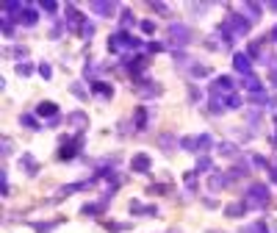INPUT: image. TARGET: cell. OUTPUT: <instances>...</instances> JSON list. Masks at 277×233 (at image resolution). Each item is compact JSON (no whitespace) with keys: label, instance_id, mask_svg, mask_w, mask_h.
Segmentation results:
<instances>
[{"label":"cell","instance_id":"15","mask_svg":"<svg viewBox=\"0 0 277 233\" xmlns=\"http://www.w3.org/2000/svg\"><path fill=\"white\" fill-rule=\"evenodd\" d=\"M89 9L95 11V14H100V17H111L114 11H117V3H108V0H95Z\"/></svg>","mask_w":277,"mask_h":233},{"label":"cell","instance_id":"32","mask_svg":"<svg viewBox=\"0 0 277 233\" xmlns=\"http://www.w3.org/2000/svg\"><path fill=\"white\" fill-rule=\"evenodd\" d=\"M263 39H258V42H250V53H247V56H250V59H260V56H263Z\"/></svg>","mask_w":277,"mask_h":233},{"label":"cell","instance_id":"37","mask_svg":"<svg viewBox=\"0 0 277 233\" xmlns=\"http://www.w3.org/2000/svg\"><path fill=\"white\" fill-rule=\"evenodd\" d=\"M211 75V67H205V64H202V67H191V78H208Z\"/></svg>","mask_w":277,"mask_h":233},{"label":"cell","instance_id":"13","mask_svg":"<svg viewBox=\"0 0 277 233\" xmlns=\"http://www.w3.org/2000/svg\"><path fill=\"white\" fill-rule=\"evenodd\" d=\"M233 67L241 72V75H252V59L247 53H236L233 56Z\"/></svg>","mask_w":277,"mask_h":233},{"label":"cell","instance_id":"26","mask_svg":"<svg viewBox=\"0 0 277 233\" xmlns=\"http://www.w3.org/2000/svg\"><path fill=\"white\" fill-rule=\"evenodd\" d=\"M219 153L225 155V158H238V145H233V142H219Z\"/></svg>","mask_w":277,"mask_h":233},{"label":"cell","instance_id":"12","mask_svg":"<svg viewBox=\"0 0 277 233\" xmlns=\"http://www.w3.org/2000/svg\"><path fill=\"white\" fill-rule=\"evenodd\" d=\"M230 181H233V178H230L227 172H214L211 178H208V186H211V191H219V189H227Z\"/></svg>","mask_w":277,"mask_h":233},{"label":"cell","instance_id":"56","mask_svg":"<svg viewBox=\"0 0 277 233\" xmlns=\"http://www.w3.org/2000/svg\"><path fill=\"white\" fill-rule=\"evenodd\" d=\"M269 9H272V11H277V0H275V3H269Z\"/></svg>","mask_w":277,"mask_h":233},{"label":"cell","instance_id":"29","mask_svg":"<svg viewBox=\"0 0 277 233\" xmlns=\"http://www.w3.org/2000/svg\"><path fill=\"white\" fill-rule=\"evenodd\" d=\"M241 233H266V222L263 219H258V222L247 225V228H241Z\"/></svg>","mask_w":277,"mask_h":233},{"label":"cell","instance_id":"31","mask_svg":"<svg viewBox=\"0 0 277 233\" xmlns=\"http://www.w3.org/2000/svg\"><path fill=\"white\" fill-rule=\"evenodd\" d=\"M20 122H22L25 128H31V130H39V120H36L34 114H22V117H20Z\"/></svg>","mask_w":277,"mask_h":233},{"label":"cell","instance_id":"44","mask_svg":"<svg viewBox=\"0 0 277 233\" xmlns=\"http://www.w3.org/2000/svg\"><path fill=\"white\" fill-rule=\"evenodd\" d=\"M105 228H108V231H117V233H119V231H128L130 225H128V222H105Z\"/></svg>","mask_w":277,"mask_h":233},{"label":"cell","instance_id":"39","mask_svg":"<svg viewBox=\"0 0 277 233\" xmlns=\"http://www.w3.org/2000/svg\"><path fill=\"white\" fill-rule=\"evenodd\" d=\"M119 22H122V28H130L133 22H136V17H133V11H122Z\"/></svg>","mask_w":277,"mask_h":233},{"label":"cell","instance_id":"17","mask_svg":"<svg viewBox=\"0 0 277 233\" xmlns=\"http://www.w3.org/2000/svg\"><path fill=\"white\" fill-rule=\"evenodd\" d=\"M67 122H69V125H75V128H78L80 133H83V130L89 128V117H86V114H83V111H75V114H69V117H67Z\"/></svg>","mask_w":277,"mask_h":233},{"label":"cell","instance_id":"5","mask_svg":"<svg viewBox=\"0 0 277 233\" xmlns=\"http://www.w3.org/2000/svg\"><path fill=\"white\" fill-rule=\"evenodd\" d=\"M241 108V97L236 95H222V97H211V114H222V111H236Z\"/></svg>","mask_w":277,"mask_h":233},{"label":"cell","instance_id":"49","mask_svg":"<svg viewBox=\"0 0 277 233\" xmlns=\"http://www.w3.org/2000/svg\"><path fill=\"white\" fill-rule=\"evenodd\" d=\"M0 186H3V194H9V172H0Z\"/></svg>","mask_w":277,"mask_h":233},{"label":"cell","instance_id":"43","mask_svg":"<svg viewBox=\"0 0 277 233\" xmlns=\"http://www.w3.org/2000/svg\"><path fill=\"white\" fill-rule=\"evenodd\" d=\"M208 9H211V3H189V11H194V14H202Z\"/></svg>","mask_w":277,"mask_h":233},{"label":"cell","instance_id":"35","mask_svg":"<svg viewBox=\"0 0 277 233\" xmlns=\"http://www.w3.org/2000/svg\"><path fill=\"white\" fill-rule=\"evenodd\" d=\"M211 169V158L208 155H199L197 158V167H194V172H208Z\"/></svg>","mask_w":277,"mask_h":233},{"label":"cell","instance_id":"24","mask_svg":"<svg viewBox=\"0 0 277 233\" xmlns=\"http://www.w3.org/2000/svg\"><path fill=\"white\" fill-rule=\"evenodd\" d=\"M247 208H250L247 206V200H241V203H230V206L225 208V214L227 216H244L247 214Z\"/></svg>","mask_w":277,"mask_h":233},{"label":"cell","instance_id":"25","mask_svg":"<svg viewBox=\"0 0 277 233\" xmlns=\"http://www.w3.org/2000/svg\"><path fill=\"white\" fill-rule=\"evenodd\" d=\"M130 214H150V216H156L158 208L156 206H141L138 200H133V203H130Z\"/></svg>","mask_w":277,"mask_h":233},{"label":"cell","instance_id":"1","mask_svg":"<svg viewBox=\"0 0 277 233\" xmlns=\"http://www.w3.org/2000/svg\"><path fill=\"white\" fill-rule=\"evenodd\" d=\"M141 39L128 31H117L114 36H108V53H128V50H138Z\"/></svg>","mask_w":277,"mask_h":233},{"label":"cell","instance_id":"11","mask_svg":"<svg viewBox=\"0 0 277 233\" xmlns=\"http://www.w3.org/2000/svg\"><path fill=\"white\" fill-rule=\"evenodd\" d=\"M150 167H153L150 153H136L133 155V161H130V169H133V172H147Z\"/></svg>","mask_w":277,"mask_h":233},{"label":"cell","instance_id":"2","mask_svg":"<svg viewBox=\"0 0 277 233\" xmlns=\"http://www.w3.org/2000/svg\"><path fill=\"white\" fill-rule=\"evenodd\" d=\"M219 28H222V31H227V34H233L236 39H241V36L250 34L252 20H247L244 14H227V20H225Z\"/></svg>","mask_w":277,"mask_h":233},{"label":"cell","instance_id":"45","mask_svg":"<svg viewBox=\"0 0 277 233\" xmlns=\"http://www.w3.org/2000/svg\"><path fill=\"white\" fill-rule=\"evenodd\" d=\"M39 75H42L44 81H47V78L53 75V67H50V64H47V61H42V64H39Z\"/></svg>","mask_w":277,"mask_h":233},{"label":"cell","instance_id":"16","mask_svg":"<svg viewBox=\"0 0 277 233\" xmlns=\"http://www.w3.org/2000/svg\"><path fill=\"white\" fill-rule=\"evenodd\" d=\"M125 67L133 72V75H138V72H144V67H147V56H136V59H125Z\"/></svg>","mask_w":277,"mask_h":233},{"label":"cell","instance_id":"36","mask_svg":"<svg viewBox=\"0 0 277 233\" xmlns=\"http://www.w3.org/2000/svg\"><path fill=\"white\" fill-rule=\"evenodd\" d=\"M208 147H211V136H208V133H199L197 136V150L199 153H205Z\"/></svg>","mask_w":277,"mask_h":233},{"label":"cell","instance_id":"9","mask_svg":"<svg viewBox=\"0 0 277 233\" xmlns=\"http://www.w3.org/2000/svg\"><path fill=\"white\" fill-rule=\"evenodd\" d=\"M133 92H136L138 97H158L164 89L158 86V84H153V81H141V84H136V86H133Z\"/></svg>","mask_w":277,"mask_h":233},{"label":"cell","instance_id":"30","mask_svg":"<svg viewBox=\"0 0 277 233\" xmlns=\"http://www.w3.org/2000/svg\"><path fill=\"white\" fill-rule=\"evenodd\" d=\"M180 147L186 150V153H197V139H194V136H183L180 139Z\"/></svg>","mask_w":277,"mask_h":233},{"label":"cell","instance_id":"33","mask_svg":"<svg viewBox=\"0 0 277 233\" xmlns=\"http://www.w3.org/2000/svg\"><path fill=\"white\" fill-rule=\"evenodd\" d=\"M11 20H14V17H9V14H3V17H0V25H3V34H6V36L14 34V22H11Z\"/></svg>","mask_w":277,"mask_h":233},{"label":"cell","instance_id":"21","mask_svg":"<svg viewBox=\"0 0 277 233\" xmlns=\"http://www.w3.org/2000/svg\"><path fill=\"white\" fill-rule=\"evenodd\" d=\"M105 206H108L105 200H100V203H86V206L80 208V214H83V216H97V214H103Z\"/></svg>","mask_w":277,"mask_h":233},{"label":"cell","instance_id":"22","mask_svg":"<svg viewBox=\"0 0 277 233\" xmlns=\"http://www.w3.org/2000/svg\"><path fill=\"white\" fill-rule=\"evenodd\" d=\"M92 92L100 97H111L114 95V86L111 84H105V81H92Z\"/></svg>","mask_w":277,"mask_h":233},{"label":"cell","instance_id":"28","mask_svg":"<svg viewBox=\"0 0 277 233\" xmlns=\"http://www.w3.org/2000/svg\"><path fill=\"white\" fill-rule=\"evenodd\" d=\"M247 172H250V164H247V161H236V167L227 175H230V178H241V175H247Z\"/></svg>","mask_w":277,"mask_h":233},{"label":"cell","instance_id":"52","mask_svg":"<svg viewBox=\"0 0 277 233\" xmlns=\"http://www.w3.org/2000/svg\"><path fill=\"white\" fill-rule=\"evenodd\" d=\"M150 6H153L158 14H166V11H169V6H166V3H150Z\"/></svg>","mask_w":277,"mask_h":233},{"label":"cell","instance_id":"46","mask_svg":"<svg viewBox=\"0 0 277 233\" xmlns=\"http://www.w3.org/2000/svg\"><path fill=\"white\" fill-rule=\"evenodd\" d=\"M69 92L78 97V100H86V89H80V84H72V89H69Z\"/></svg>","mask_w":277,"mask_h":233},{"label":"cell","instance_id":"55","mask_svg":"<svg viewBox=\"0 0 277 233\" xmlns=\"http://www.w3.org/2000/svg\"><path fill=\"white\" fill-rule=\"evenodd\" d=\"M272 39H275V42H277V25L272 28Z\"/></svg>","mask_w":277,"mask_h":233},{"label":"cell","instance_id":"51","mask_svg":"<svg viewBox=\"0 0 277 233\" xmlns=\"http://www.w3.org/2000/svg\"><path fill=\"white\" fill-rule=\"evenodd\" d=\"M83 75H86V78H95L97 75V67H95V64H86V67H83Z\"/></svg>","mask_w":277,"mask_h":233},{"label":"cell","instance_id":"54","mask_svg":"<svg viewBox=\"0 0 277 233\" xmlns=\"http://www.w3.org/2000/svg\"><path fill=\"white\" fill-rule=\"evenodd\" d=\"M269 178H272V183H277V167H269Z\"/></svg>","mask_w":277,"mask_h":233},{"label":"cell","instance_id":"10","mask_svg":"<svg viewBox=\"0 0 277 233\" xmlns=\"http://www.w3.org/2000/svg\"><path fill=\"white\" fill-rule=\"evenodd\" d=\"M20 25H25V28H34L36 22H39V14H36L34 11V6H31V3H25V6H22V11H20Z\"/></svg>","mask_w":277,"mask_h":233},{"label":"cell","instance_id":"50","mask_svg":"<svg viewBox=\"0 0 277 233\" xmlns=\"http://www.w3.org/2000/svg\"><path fill=\"white\" fill-rule=\"evenodd\" d=\"M164 47H166L164 42H150V44H147V50H150V53H161Z\"/></svg>","mask_w":277,"mask_h":233},{"label":"cell","instance_id":"27","mask_svg":"<svg viewBox=\"0 0 277 233\" xmlns=\"http://www.w3.org/2000/svg\"><path fill=\"white\" fill-rule=\"evenodd\" d=\"M244 11L250 14V20H260V11H263V6H260V3H252V0H247V3H244Z\"/></svg>","mask_w":277,"mask_h":233},{"label":"cell","instance_id":"57","mask_svg":"<svg viewBox=\"0 0 277 233\" xmlns=\"http://www.w3.org/2000/svg\"><path fill=\"white\" fill-rule=\"evenodd\" d=\"M275 122H277V120H275ZM275 142H277V136H275Z\"/></svg>","mask_w":277,"mask_h":233},{"label":"cell","instance_id":"18","mask_svg":"<svg viewBox=\"0 0 277 233\" xmlns=\"http://www.w3.org/2000/svg\"><path fill=\"white\" fill-rule=\"evenodd\" d=\"M36 114H39V117H50V120H56V114H59V106L50 103V100H44V103L36 106Z\"/></svg>","mask_w":277,"mask_h":233},{"label":"cell","instance_id":"4","mask_svg":"<svg viewBox=\"0 0 277 233\" xmlns=\"http://www.w3.org/2000/svg\"><path fill=\"white\" fill-rule=\"evenodd\" d=\"M166 36H169V42H172L175 47H186V44L194 39L191 28L183 25V22H172V25H169V31H166Z\"/></svg>","mask_w":277,"mask_h":233},{"label":"cell","instance_id":"40","mask_svg":"<svg viewBox=\"0 0 277 233\" xmlns=\"http://www.w3.org/2000/svg\"><path fill=\"white\" fill-rule=\"evenodd\" d=\"M194 175H197V172H186V175H183V181H186V189H189V191L197 189V178H194Z\"/></svg>","mask_w":277,"mask_h":233},{"label":"cell","instance_id":"3","mask_svg":"<svg viewBox=\"0 0 277 233\" xmlns=\"http://www.w3.org/2000/svg\"><path fill=\"white\" fill-rule=\"evenodd\" d=\"M269 186L266 183H252L250 189H247V206L250 208H266L269 206Z\"/></svg>","mask_w":277,"mask_h":233},{"label":"cell","instance_id":"20","mask_svg":"<svg viewBox=\"0 0 277 233\" xmlns=\"http://www.w3.org/2000/svg\"><path fill=\"white\" fill-rule=\"evenodd\" d=\"M158 147H161L164 153H172L175 147H178V139H175L172 133H161V136H158Z\"/></svg>","mask_w":277,"mask_h":233},{"label":"cell","instance_id":"8","mask_svg":"<svg viewBox=\"0 0 277 233\" xmlns=\"http://www.w3.org/2000/svg\"><path fill=\"white\" fill-rule=\"evenodd\" d=\"M64 22H67V28H69V31H78V34H80V28H83L86 17H83V14H80V11L75 9L72 3H69V6H67V20H64Z\"/></svg>","mask_w":277,"mask_h":233},{"label":"cell","instance_id":"23","mask_svg":"<svg viewBox=\"0 0 277 233\" xmlns=\"http://www.w3.org/2000/svg\"><path fill=\"white\" fill-rule=\"evenodd\" d=\"M20 167H25L28 175H36V172H39V164L34 161V155H31V153H22V158H20Z\"/></svg>","mask_w":277,"mask_h":233},{"label":"cell","instance_id":"47","mask_svg":"<svg viewBox=\"0 0 277 233\" xmlns=\"http://www.w3.org/2000/svg\"><path fill=\"white\" fill-rule=\"evenodd\" d=\"M141 31H144V34H156V22H153V20H144V22H141Z\"/></svg>","mask_w":277,"mask_h":233},{"label":"cell","instance_id":"19","mask_svg":"<svg viewBox=\"0 0 277 233\" xmlns=\"http://www.w3.org/2000/svg\"><path fill=\"white\" fill-rule=\"evenodd\" d=\"M244 89L250 92V95H255V92H263V84H260V78L258 75H244Z\"/></svg>","mask_w":277,"mask_h":233},{"label":"cell","instance_id":"6","mask_svg":"<svg viewBox=\"0 0 277 233\" xmlns=\"http://www.w3.org/2000/svg\"><path fill=\"white\" fill-rule=\"evenodd\" d=\"M233 89H236V84H233V78H230V75H219V78L211 81V97L233 95Z\"/></svg>","mask_w":277,"mask_h":233},{"label":"cell","instance_id":"14","mask_svg":"<svg viewBox=\"0 0 277 233\" xmlns=\"http://www.w3.org/2000/svg\"><path fill=\"white\" fill-rule=\"evenodd\" d=\"M147 125H150V111L141 106V108H136V111H133V128L141 133V130H147Z\"/></svg>","mask_w":277,"mask_h":233},{"label":"cell","instance_id":"42","mask_svg":"<svg viewBox=\"0 0 277 233\" xmlns=\"http://www.w3.org/2000/svg\"><path fill=\"white\" fill-rule=\"evenodd\" d=\"M80 36H83V39H92V36H95V25H92V22H83V28H80Z\"/></svg>","mask_w":277,"mask_h":233},{"label":"cell","instance_id":"34","mask_svg":"<svg viewBox=\"0 0 277 233\" xmlns=\"http://www.w3.org/2000/svg\"><path fill=\"white\" fill-rule=\"evenodd\" d=\"M31 72H34V64H31V61H20L17 64V75L20 78H28Z\"/></svg>","mask_w":277,"mask_h":233},{"label":"cell","instance_id":"53","mask_svg":"<svg viewBox=\"0 0 277 233\" xmlns=\"http://www.w3.org/2000/svg\"><path fill=\"white\" fill-rule=\"evenodd\" d=\"M11 153V139H3V155Z\"/></svg>","mask_w":277,"mask_h":233},{"label":"cell","instance_id":"7","mask_svg":"<svg viewBox=\"0 0 277 233\" xmlns=\"http://www.w3.org/2000/svg\"><path fill=\"white\" fill-rule=\"evenodd\" d=\"M80 150H83V133H78V136L72 139V145L61 147V150H59V161H72Z\"/></svg>","mask_w":277,"mask_h":233},{"label":"cell","instance_id":"41","mask_svg":"<svg viewBox=\"0 0 277 233\" xmlns=\"http://www.w3.org/2000/svg\"><path fill=\"white\" fill-rule=\"evenodd\" d=\"M39 6H42L47 14H56V11H59V3H53V0H39Z\"/></svg>","mask_w":277,"mask_h":233},{"label":"cell","instance_id":"48","mask_svg":"<svg viewBox=\"0 0 277 233\" xmlns=\"http://www.w3.org/2000/svg\"><path fill=\"white\" fill-rule=\"evenodd\" d=\"M269 72H272V84L277 86V56L272 59V64H269Z\"/></svg>","mask_w":277,"mask_h":233},{"label":"cell","instance_id":"38","mask_svg":"<svg viewBox=\"0 0 277 233\" xmlns=\"http://www.w3.org/2000/svg\"><path fill=\"white\" fill-rule=\"evenodd\" d=\"M59 225V219L56 222H34V231H39V233H47V231H53Z\"/></svg>","mask_w":277,"mask_h":233}]
</instances>
